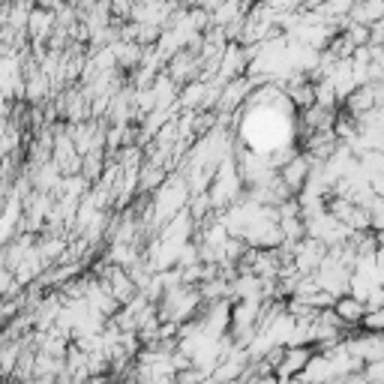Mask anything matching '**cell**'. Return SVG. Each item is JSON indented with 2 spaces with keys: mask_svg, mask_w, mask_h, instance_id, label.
<instances>
[{
  "mask_svg": "<svg viewBox=\"0 0 384 384\" xmlns=\"http://www.w3.org/2000/svg\"><path fill=\"white\" fill-rule=\"evenodd\" d=\"M333 312L343 324H364V319H366V307L360 297H340L333 303Z\"/></svg>",
  "mask_w": 384,
  "mask_h": 384,
  "instance_id": "1",
  "label": "cell"
},
{
  "mask_svg": "<svg viewBox=\"0 0 384 384\" xmlns=\"http://www.w3.org/2000/svg\"><path fill=\"white\" fill-rule=\"evenodd\" d=\"M364 327H366L369 333H384V307L369 309L366 319H364Z\"/></svg>",
  "mask_w": 384,
  "mask_h": 384,
  "instance_id": "2",
  "label": "cell"
}]
</instances>
